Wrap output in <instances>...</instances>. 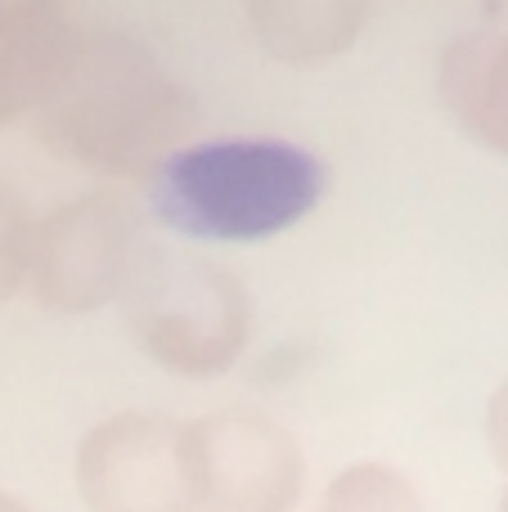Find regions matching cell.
<instances>
[{"instance_id": "obj_1", "label": "cell", "mask_w": 508, "mask_h": 512, "mask_svg": "<svg viewBox=\"0 0 508 512\" xmlns=\"http://www.w3.org/2000/svg\"><path fill=\"white\" fill-rule=\"evenodd\" d=\"M198 104L126 27H86L63 86L36 113L45 149L104 171L158 167L180 149Z\"/></svg>"}, {"instance_id": "obj_2", "label": "cell", "mask_w": 508, "mask_h": 512, "mask_svg": "<svg viewBox=\"0 0 508 512\" xmlns=\"http://www.w3.org/2000/svg\"><path fill=\"white\" fill-rule=\"evenodd\" d=\"M329 194V162L279 135L180 144L149 171V207L189 239H270Z\"/></svg>"}, {"instance_id": "obj_3", "label": "cell", "mask_w": 508, "mask_h": 512, "mask_svg": "<svg viewBox=\"0 0 508 512\" xmlns=\"http://www.w3.org/2000/svg\"><path fill=\"white\" fill-rule=\"evenodd\" d=\"M117 306L140 351L185 378L225 373L252 333V297L239 274L153 239L135 252Z\"/></svg>"}, {"instance_id": "obj_4", "label": "cell", "mask_w": 508, "mask_h": 512, "mask_svg": "<svg viewBox=\"0 0 508 512\" xmlns=\"http://www.w3.org/2000/svg\"><path fill=\"white\" fill-rule=\"evenodd\" d=\"M77 490L90 512H203L194 418L158 409L99 418L77 445Z\"/></svg>"}, {"instance_id": "obj_5", "label": "cell", "mask_w": 508, "mask_h": 512, "mask_svg": "<svg viewBox=\"0 0 508 512\" xmlns=\"http://www.w3.org/2000/svg\"><path fill=\"white\" fill-rule=\"evenodd\" d=\"M140 243L144 234L135 207L122 194L108 189L77 194L36 221L27 288L41 306L63 315L99 310L117 301Z\"/></svg>"}, {"instance_id": "obj_6", "label": "cell", "mask_w": 508, "mask_h": 512, "mask_svg": "<svg viewBox=\"0 0 508 512\" xmlns=\"http://www.w3.org/2000/svg\"><path fill=\"white\" fill-rule=\"evenodd\" d=\"M203 512H293L306 486L297 436L275 414L230 405L194 418Z\"/></svg>"}, {"instance_id": "obj_7", "label": "cell", "mask_w": 508, "mask_h": 512, "mask_svg": "<svg viewBox=\"0 0 508 512\" xmlns=\"http://www.w3.org/2000/svg\"><path fill=\"white\" fill-rule=\"evenodd\" d=\"M86 23L50 0L0 5V126L41 113L81 50Z\"/></svg>"}, {"instance_id": "obj_8", "label": "cell", "mask_w": 508, "mask_h": 512, "mask_svg": "<svg viewBox=\"0 0 508 512\" xmlns=\"http://www.w3.org/2000/svg\"><path fill=\"white\" fill-rule=\"evenodd\" d=\"M437 99L459 131L508 158V23L468 27L441 50Z\"/></svg>"}, {"instance_id": "obj_9", "label": "cell", "mask_w": 508, "mask_h": 512, "mask_svg": "<svg viewBox=\"0 0 508 512\" xmlns=\"http://www.w3.org/2000/svg\"><path fill=\"white\" fill-rule=\"evenodd\" d=\"M248 18L270 54L320 59L356 41L365 5L360 0H252Z\"/></svg>"}, {"instance_id": "obj_10", "label": "cell", "mask_w": 508, "mask_h": 512, "mask_svg": "<svg viewBox=\"0 0 508 512\" xmlns=\"http://www.w3.org/2000/svg\"><path fill=\"white\" fill-rule=\"evenodd\" d=\"M315 512H423L419 490L392 463L360 459L347 463L338 477L324 486V499Z\"/></svg>"}, {"instance_id": "obj_11", "label": "cell", "mask_w": 508, "mask_h": 512, "mask_svg": "<svg viewBox=\"0 0 508 512\" xmlns=\"http://www.w3.org/2000/svg\"><path fill=\"white\" fill-rule=\"evenodd\" d=\"M32 239H36L32 212H27V203L18 198V189H9L5 180H0V301L14 297L27 283Z\"/></svg>"}, {"instance_id": "obj_12", "label": "cell", "mask_w": 508, "mask_h": 512, "mask_svg": "<svg viewBox=\"0 0 508 512\" xmlns=\"http://www.w3.org/2000/svg\"><path fill=\"white\" fill-rule=\"evenodd\" d=\"M486 441H491V454L500 459V468L508 472V378L486 400Z\"/></svg>"}, {"instance_id": "obj_13", "label": "cell", "mask_w": 508, "mask_h": 512, "mask_svg": "<svg viewBox=\"0 0 508 512\" xmlns=\"http://www.w3.org/2000/svg\"><path fill=\"white\" fill-rule=\"evenodd\" d=\"M0 512H32V508H27L18 495H5V490H0Z\"/></svg>"}, {"instance_id": "obj_14", "label": "cell", "mask_w": 508, "mask_h": 512, "mask_svg": "<svg viewBox=\"0 0 508 512\" xmlns=\"http://www.w3.org/2000/svg\"><path fill=\"white\" fill-rule=\"evenodd\" d=\"M495 512H508V486H504V495H500V508H495Z\"/></svg>"}]
</instances>
